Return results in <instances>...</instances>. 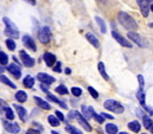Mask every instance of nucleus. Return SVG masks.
<instances>
[{"instance_id": "f257e3e1", "label": "nucleus", "mask_w": 153, "mask_h": 134, "mask_svg": "<svg viewBox=\"0 0 153 134\" xmlns=\"http://www.w3.org/2000/svg\"><path fill=\"white\" fill-rule=\"evenodd\" d=\"M117 20L119 23L129 32V31H137L139 29L138 26V23L134 20L133 17H131L127 12H123V11H120L117 13Z\"/></svg>"}, {"instance_id": "f03ea898", "label": "nucleus", "mask_w": 153, "mask_h": 134, "mask_svg": "<svg viewBox=\"0 0 153 134\" xmlns=\"http://www.w3.org/2000/svg\"><path fill=\"white\" fill-rule=\"evenodd\" d=\"M2 22H4V24L6 25V29H5L4 34H6L8 38H11V39H17V38H19L18 28L16 26V24H14L10 18L4 17V18H2Z\"/></svg>"}, {"instance_id": "7ed1b4c3", "label": "nucleus", "mask_w": 153, "mask_h": 134, "mask_svg": "<svg viewBox=\"0 0 153 134\" xmlns=\"http://www.w3.org/2000/svg\"><path fill=\"white\" fill-rule=\"evenodd\" d=\"M103 107L107 109V110H109V112H113L115 114H122L123 112H125V108H123V106L120 103V102H117V101L115 100H107L105 101V103H103Z\"/></svg>"}, {"instance_id": "20e7f679", "label": "nucleus", "mask_w": 153, "mask_h": 134, "mask_svg": "<svg viewBox=\"0 0 153 134\" xmlns=\"http://www.w3.org/2000/svg\"><path fill=\"white\" fill-rule=\"evenodd\" d=\"M127 37H128V39H131L133 43H135V44L139 45L140 48H149V43H147V40H146L143 36H140L139 34H137L135 31H129L128 34H127Z\"/></svg>"}, {"instance_id": "39448f33", "label": "nucleus", "mask_w": 153, "mask_h": 134, "mask_svg": "<svg viewBox=\"0 0 153 134\" xmlns=\"http://www.w3.org/2000/svg\"><path fill=\"white\" fill-rule=\"evenodd\" d=\"M38 39L40 43L43 44H48L51 40V31L48 26H43L38 32Z\"/></svg>"}, {"instance_id": "423d86ee", "label": "nucleus", "mask_w": 153, "mask_h": 134, "mask_svg": "<svg viewBox=\"0 0 153 134\" xmlns=\"http://www.w3.org/2000/svg\"><path fill=\"white\" fill-rule=\"evenodd\" d=\"M19 57H20V60H22V62H23V64H24L25 67H27V68L35 67L36 61H35L31 56H29V55L26 54V51L20 50V51H19Z\"/></svg>"}, {"instance_id": "0eeeda50", "label": "nucleus", "mask_w": 153, "mask_h": 134, "mask_svg": "<svg viewBox=\"0 0 153 134\" xmlns=\"http://www.w3.org/2000/svg\"><path fill=\"white\" fill-rule=\"evenodd\" d=\"M112 36H113V38H114L115 40H116L120 45H122L123 48H128V49H131V48L133 46L132 43H131L128 39H126L123 36H121L117 31H113V32H112Z\"/></svg>"}, {"instance_id": "6e6552de", "label": "nucleus", "mask_w": 153, "mask_h": 134, "mask_svg": "<svg viewBox=\"0 0 153 134\" xmlns=\"http://www.w3.org/2000/svg\"><path fill=\"white\" fill-rule=\"evenodd\" d=\"M74 115H75V118H76V120L78 121V124L87 131V132H91V126L89 125V122H88V120L87 119H84L83 116H82V114L79 113V112H74Z\"/></svg>"}, {"instance_id": "1a4fd4ad", "label": "nucleus", "mask_w": 153, "mask_h": 134, "mask_svg": "<svg viewBox=\"0 0 153 134\" xmlns=\"http://www.w3.org/2000/svg\"><path fill=\"white\" fill-rule=\"evenodd\" d=\"M37 78H38V81L42 84H45V86H50V84H52L56 81L55 77H52V76H50V75H48L45 72H39V74H37Z\"/></svg>"}, {"instance_id": "9d476101", "label": "nucleus", "mask_w": 153, "mask_h": 134, "mask_svg": "<svg viewBox=\"0 0 153 134\" xmlns=\"http://www.w3.org/2000/svg\"><path fill=\"white\" fill-rule=\"evenodd\" d=\"M4 127H5V130H6L7 132H10V133H12V134H17L20 132V127H19V125L16 124V122L4 121Z\"/></svg>"}, {"instance_id": "9b49d317", "label": "nucleus", "mask_w": 153, "mask_h": 134, "mask_svg": "<svg viewBox=\"0 0 153 134\" xmlns=\"http://www.w3.org/2000/svg\"><path fill=\"white\" fill-rule=\"evenodd\" d=\"M139 7H140V12L143 14L144 18H147L150 14V4L146 0H137Z\"/></svg>"}, {"instance_id": "f8f14e48", "label": "nucleus", "mask_w": 153, "mask_h": 134, "mask_svg": "<svg viewBox=\"0 0 153 134\" xmlns=\"http://www.w3.org/2000/svg\"><path fill=\"white\" fill-rule=\"evenodd\" d=\"M23 42H24V45H25L26 48H29L31 51H37L36 43H35V40L32 39V37H31V36L25 34V36L23 37Z\"/></svg>"}, {"instance_id": "ddd939ff", "label": "nucleus", "mask_w": 153, "mask_h": 134, "mask_svg": "<svg viewBox=\"0 0 153 134\" xmlns=\"http://www.w3.org/2000/svg\"><path fill=\"white\" fill-rule=\"evenodd\" d=\"M43 60H44L45 64L49 68H52L53 64L56 63V56L53 54H51V52H45L43 55Z\"/></svg>"}, {"instance_id": "4468645a", "label": "nucleus", "mask_w": 153, "mask_h": 134, "mask_svg": "<svg viewBox=\"0 0 153 134\" xmlns=\"http://www.w3.org/2000/svg\"><path fill=\"white\" fill-rule=\"evenodd\" d=\"M7 70H8L10 74H12L16 78H20V76H22V70H20V68L18 67L17 64L11 63V64L7 67Z\"/></svg>"}, {"instance_id": "2eb2a0df", "label": "nucleus", "mask_w": 153, "mask_h": 134, "mask_svg": "<svg viewBox=\"0 0 153 134\" xmlns=\"http://www.w3.org/2000/svg\"><path fill=\"white\" fill-rule=\"evenodd\" d=\"M13 107L16 108V110H17V113H18V116L20 118V120L25 121V120H26V115H27V112H26V109H25L24 107L19 106V104H14Z\"/></svg>"}, {"instance_id": "dca6fc26", "label": "nucleus", "mask_w": 153, "mask_h": 134, "mask_svg": "<svg viewBox=\"0 0 153 134\" xmlns=\"http://www.w3.org/2000/svg\"><path fill=\"white\" fill-rule=\"evenodd\" d=\"M85 38H87V40H88L91 45H94L96 49H99V48H100V42H99V39H97V38H96L93 34H90V32L85 34Z\"/></svg>"}, {"instance_id": "f3484780", "label": "nucleus", "mask_w": 153, "mask_h": 134, "mask_svg": "<svg viewBox=\"0 0 153 134\" xmlns=\"http://www.w3.org/2000/svg\"><path fill=\"white\" fill-rule=\"evenodd\" d=\"M141 119H143V124H144V127H145L146 130H149V131H150V132L153 134V121H152V119H150L147 115L143 116Z\"/></svg>"}, {"instance_id": "a211bd4d", "label": "nucleus", "mask_w": 153, "mask_h": 134, "mask_svg": "<svg viewBox=\"0 0 153 134\" xmlns=\"http://www.w3.org/2000/svg\"><path fill=\"white\" fill-rule=\"evenodd\" d=\"M35 101H36L37 106H38V107H40L42 109H45V110L51 109V106L49 104V102H46L45 100L40 99V98H38V96H35Z\"/></svg>"}, {"instance_id": "6ab92c4d", "label": "nucleus", "mask_w": 153, "mask_h": 134, "mask_svg": "<svg viewBox=\"0 0 153 134\" xmlns=\"http://www.w3.org/2000/svg\"><path fill=\"white\" fill-rule=\"evenodd\" d=\"M46 98H48V100L52 101V102H55V103H57V104H59L62 108H68V106H67V103H64L63 101H61L59 99H57L55 95H52L51 93H48L46 94Z\"/></svg>"}, {"instance_id": "aec40b11", "label": "nucleus", "mask_w": 153, "mask_h": 134, "mask_svg": "<svg viewBox=\"0 0 153 134\" xmlns=\"http://www.w3.org/2000/svg\"><path fill=\"white\" fill-rule=\"evenodd\" d=\"M128 128L133 132V133H139L140 130H141V125L139 121H131L128 124Z\"/></svg>"}, {"instance_id": "412c9836", "label": "nucleus", "mask_w": 153, "mask_h": 134, "mask_svg": "<svg viewBox=\"0 0 153 134\" xmlns=\"http://www.w3.org/2000/svg\"><path fill=\"white\" fill-rule=\"evenodd\" d=\"M88 108H89V112H90L91 118H93V119H95V121H96L97 124H103V122H105V119H103L101 115H99L97 113H95V110H94V108H93V107H88Z\"/></svg>"}, {"instance_id": "4be33fe9", "label": "nucleus", "mask_w": 153, "mask_h": 134, "mask_svg": "<svg viewBox=\"0 0 153 134\" xmlns=\"http://www.w3.org/2000/svg\"><path fill=\"white\" fill-rule=\"evenodd\" d=\"M105 130H106V133L107 134H117L119 133V128H117V126L114 125V124H107L106 127H105Z\"/></svg>"}, {"instance_id": "5701e85b", "label": "nucleus", "mask_w": 153, "mask_h": 134, "mask_svg": "<svg viewBox=\"0 0 153 134\" xmlns=\"http://www.w3.org/2000/svg\"><path fill=\"white\" fill-rule=\"evenodd\" d=\"M23 84H24V87L25 88H32L33 86H35V80H33V77L32 76H30V75H27L25 78H24V81H23Z\"/></svg>"}, {"instance_id": "b1692460", "label": "nucleus", "mask_w": 153, "mask_h": 134, "mask_svg": "<svg viewBox=\"0 0 153 134\" xmlns=\"http://www.w3.org/2000/svg\"><path fill=\"white\" fill-rule=\"evenodd\" d=\"M16 100L20 103H24L25 101L27 100V94L24 92V90H19L16 93Z\"/></svg>"}, {"instance_id": "393cba45", "label": "nucleus", "mask_w": 153, "mask_h": 134, "mask_svg": "<svg viewBox=\"0 0 153 134\" xmlns=\"http://www.w3.org/2000/svg\"><path fill=\"white\" fill-rule=\"evenodd\" d=\"M95 22L99 24V26H100V30H101V32L102 34H106L107 32V28H106V24H105V20L101 18V17H99V16H95Z\"/></svg>"}, {"instance_id": "a878e982", "label": "nucleus", "mask_w": 153, "mask_h": 134, "mask_svg": "<svg viewBox=\"0 0 153 134\" xmlns=\"http://www.w3.org/2000/svg\"><path fill=\"white\" fill-rule=\"evenodd\" d=\"M97 68H99V71H100L101 76H102L106 81H108V80H109V76H108V74H107V71H106L105 63H103V62H100V63H99V66H97Z\"/></svg>"}, {"instance_id": "bb28decb", "label": "nucleus", "mask_w": 153, "mask_h": 134, "mask_svg": "<svg viewBox=\"0 0 153 134\" xmlns=\"http://www.w3.org/2000/svg\"><path fill=\"white\" fill-rule=\"evenodd\" d=\"M137 99H138V101L140 102V104H141L144 108L146 107V100H145V93H144V90H141V89L138 90V93H137Z\"/></svg>"}, {"instance_id": "cd10ccee", "label": "nucleus", "mask_w": 153, "mask_h": 134, "mask_svg": "<svg viewBox=\"0 0 153 134\" xmlns=\"http://www.w3.org/2000/svg\"><path fill=\"white\" fill-rule=\"evenodd\" d=\"M4 113H5V116H6V119H7V120L12 121V120L14 119V113H13L12 108H10L8 106H6V107H5V109H4Z\"/></svg>"}, {"instance_id": "c85d7f7f", "label": "nucleus", "mask_w": 153, "mask_h": 134, "mask_svg": "<svg viewBox=\"0 0 153 134\" xmlns=\"http://www.w3.org/2000/svg\"><path fill=\"white\" fill-rule=\"evenodd\" d=\"M48 121H49V124H50L52 127H58L59 124H61V121H59L55 115H49V116H48Z\"/></svg>"}, {"instance_id": "c756f323", "label": "nucleus", "mask_w": 153, "mask_h": 134, "mask_svg": "<svg viewBox=\"0 0 153 134\" xmlns=\"http://www.w3.org/2000/svg\"><path fill=\"white\" fill-rule=\"evenodd\" d=\"M0 82L1 83H4V84H6V86H8V87H11L12 89H16V84L14 83H12L5 75H0Z\"/></svg>"}, {"instance_id": "7c9ffc66", "label": "nucleus", "mask_w": 153, "mask_h": 134, "mask_svg": "<svg viewBox=\"0 0 153 134\" xmlns=\"http://www.w3.org/2000/svg\"><path fill=\"white\" fill-rule=\"evenodd\" d=\"M55 90H56V93H57V94H59V95H67V94L69 93L68 88H67L64 84H59Z\"/></svg>"}, {"instance_id": "2f4dec72", "label": "nucleus", "mask_w": 153, "mask_h": 134, "mask_svg": "<svg viewBox=\"0 0 153 134\" xmlns=\"http://www.w3.org/2000/svg\"><path fill=\"white\" fill-rule=\"evenodd\" d=\"M65 131L69 134H82L81 131H78L76 127H74V126H71V125H67V126H65Z\"/></svg>"}, {"instance_id": "473e14b6", "label": "nucleus", "mask_w": 153, "mask_h": 134, "mask_svg": "<svg viewBox=\"0 0 153 134\" xmlns=\"http://www.w3.org/2000/svg\"><path fill=\"white\" fill-rule=\"evenodd\" d=\"M7 63H8V56L4 51H0V64L1 66H6Z\"/></svg>"}, {"instance_id": "72a5a7b5", "label": "nucleus", "mask_w": 153, "mask_h": 134, "mask_svg": "<svg viewBox=\"0 0 153 134\" xmlns=\"http://www.w3.org/2000/svg\"><path fill=\"white\" fill-rule=\"evenodd\" d=\"M6 45H7V49L10 51H14L16 50V43H14L13 39H11V38L6 39Z\"/></svg>"}, {"instance_id": "f704fd0d", "label": "nucleus", "mask_w": 153, "mask_h": 134, "mask_svg": "<svg viewBox=\"0 0 153 134\" xmlns=\"http://www.w3.org/2000/svg\"><path fill=\"white\" fill-rule=\"evenodd\" d=\"M82 116H83L84 119H87V120L91 118L90 112H89V108H88V107H85V106H82Z\"/></svg>"}, {"instance_id": "c9c22d12", "label": "nucleus", "mask_w": 153, "mask_h": 134, "mask_svg": "<svg viewBox=\"0 0 153 134\" xmlns=\"http://www.w3.org/2000/svg\"><path fill=\"white\" fill-rule=\"evenodd\" d=\"M88 92H89V94L91 95V98H93V99H95V100H96V99H99V93H97L93 87H88Z\"/></svg>"}, {"instance_id": "e433bc0d", "label": "nucleus", "mask_w": 153, "mask_h": 134, "mask_svg": "<svg viewBox=\"0 0 153 134\" xmlns=\"http://www.w3.org/2000/svg\"><path fill=\"white\" fill-rule=\"evenodd\" d=\"M71 93H73L74 96L79 98L82 95V89L81 88H77V87H74V88H71Z\"/></svg>"}, {"instance_id": "4c0bfd02", "label": "nucleus", "mask_w": 153, "mask_h": 134, "mask_svg": "<svg viewBox=\"0 0 153 134\" xmlns=\"http://www.w3.org/2000/svg\"><path fill=\"white\" fill-rule=\"evenodd\" d=\"M138 81H139V89H144V86H145V80L143 77V75H138Z\"/></svg>"}, {"instance_id": "58836bf2", "label": "nucleus", "mask_w": 153, "mask_h": 134, "mask_svg": "<svg viewBox=\"0 0 153 134\" xmlns=\"http://www.w3.org/2000/svg\"><path fill=\"white\" fill-rule=\"evenodd\" d=\"M55 116H56V118H57V119H58V120H59L61 122L65 120V118H64V115H63V114H62V113H61L59 110H56V115H55Z\"/></svg>"}, {"instance_id": "ea45409f", "label": "nucleus", "mask_w": 153, "mask_h": 134, "mask_svg": "<svg viewBox=\"0 0 153 134\" xmlns=\"http://www.w3.org/2000/svg\"><path fill=\"white\" fill-rule=\"evenodd\" d=\"M61 62H57V64H56V67H53L52 69H53V71L55 72H61L62 71V68H61Z\"/></svg>"}, {"instance_id": "a19ab883", "label": "nucleus", "mask_w": 153, "mask_h": 134, "mask_svg": "<svg viewBox=\"0 0 153 134\" xmlns=\"http://www.w3.org/2000/svg\"><path fill=\"white\" fill-rule=\"evenodd\" d=\"M6 106H7V104L5 103V101L0 99V114H1V113H4V109H5V107H6Z\"/></svg>"}, {"instance_id": "79ce46f5", "label": "nucleus", "mask_w": 153, "mask_h": 134, "mask_svg": "<svg viewBox=\"0 0 153 134\" xmlns=\"http://www.w3.org/2000/svg\"><path fill=\"white\" fill-rule=\"evenodd\" d=\"M101 116H102L103 119H109V120H113V119H114V116H113V115L107 114V113H101Z\"/></svg>"}, {"instance_id": "37998d69", "label": "nucleus", "mask_w": 153, "mask_h": 134, "mask_svg": "<svg viewBox=\"0 0 153 134\" xmlns=\"http://www.w3.org/2000/svg\"><path fill=\"white\" fill-rule=\"evenodd\" d=\"M26 134H40L37 131V130H33V128H30V130H27V132H26Z\"/></svg>"}, {"instance_id": "c03bdc74", "label": "nucleus", "mask_w": 153, "mask_h": 134, "mask_svg": "<svg viewBox=\"0 0 153 134\" xmlns=\"http://www.w3.org/2000/svg\"><path fill=\"white\" fill-rule=\"evenodd\" d=\"M40 88H42V90H43V92H44L45 94H48V93H50V92L48 90V88L45 87V84H42V86H40Z\"/></svg>"}, {"instance_id": "a18cd8bd", "label": "nucleus", "mask_w": 153, "mask_h": 134, "mask_svg": "<svg viewBox=\"0 0 153 134\" xmlns=\"http://www.w3.org/2000/svg\"><path fill=\"white\" fill-rule=\"evenodd\" d=\"M24 1L29 2V4H30V5H32V6H35V5H36V0H24Z\"/></svg>"}, {"instance_id": "49530a36", "label": "nucleus", "mask_w": 153, "mask_h": 134, "mask_svg": "<svg viewBox=\"0 0 153 134\" xmlns=\"http://www.w3.org/2000/svg\"><path fill=\"white\" fill-rule=\"evenodd\" d=\"M64 71H65V74H67V75H70V74H71V69H70V68H65V70H64Z\"/></svg>"}, {"instance_id": "de8ad7c7", "label": "nucleus", "mask_w": 153, "mask_h": 134, "mask_svg": "<svg viewBox=\"0 0 153 134\" xmlns=\"http://www.w3.org/2000/svg\"><path fill=\"white\" fill-rule=\"evenodd\" d=\"M4 71H5V68H4V66H1V64H0V74H2Z\"/></svg>"}, {"instance_id": "09e8293b", "label": "nucleus", "mask_w": 153, "mask_h": 134, "mask_svg": "<svg viewBox=\"0 0 153 134\" xmlns=\"http://www.w3.org/2000/svg\"><path fill=\"white\" fill-rule=\"evenodd\" d=\"M150 11H152V12H153V4L151 5V6H150Z\"/></svg>"}, {"instance_id": "8fccbe9b", "label": "nucleus", "mask_w": 153, "mask_h": 134, "mask_svg": "<svg viewBox=\"0 0 153 134\" xmlns=\"http://www.w3.org/2000/svg\"><path fill=\"white\" fill-rule=\"evenodd\" d=\"M146 1H147L149 4H153V0H146Z\"/></svg>"}, {"instance_id": "3c124183", "label": "nucleus", "mask_w": 153, "mask_h": 134, "mask_svg": "<svg viewBox=\"0 0 153 134\" xmlns=\"http://www.w3.org/2000/svg\"><path fill=\"white\" fill-rule=\"evenodd\" d=\"M51 134H59V133H57L56 131H52V132H51Z\"/></svg>"}, {"instance_id": "603ef678", "label": "nucleus", "mask_w": 153, "mask_h": 134, "mask_svg": "<svg viewBox=\"0 0 153 134\" xmlns=\"http://www.w3.org/2000/svg\"><path fill=\"white\" fill-rule=\"evenodd\" d=\"M97 1H100V2H106L107 0H97Z\"/></svg>"}, {"instance_id": "864d4df0", "label": "nucleus", "mask_w": 153, "mask_h": 134, "mask_svg": "<svg viewBox=\"0 0 153 134\" xmlns=\"http://www.w3.org/2000/svg\"><path fill=\"white\" fill-rule=\"evenodd\" d=\"M119 134H128V133H126V132H120Z\"/></svg>"}, {"instance_id": "5fc2aeb1", "label": "nucleus", "mask_w": 153, "mask_h": 134, "mask_svg": "<svg viewBox=\"0 0 153 134\" xmlns=\"http://www.w3.org/2000/svg\"><path fill=\"white\" fill-rule=\"evenodd\" d=\"M143 134H146V133H143Z\"/></svg>"}]
</instances>
